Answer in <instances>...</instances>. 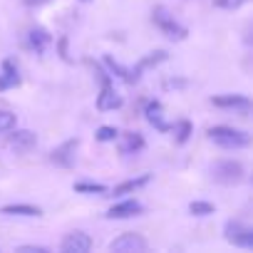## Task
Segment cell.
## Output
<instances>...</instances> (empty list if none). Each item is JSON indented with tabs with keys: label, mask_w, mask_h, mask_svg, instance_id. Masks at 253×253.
Returning a JSON list of instances; mask_svg holds the SVG:
<instances>
[{
	"label": "cell",
	"mask_w": 253,
	"mask_h": 253,
	"mask_svg": "<svg viewBox=\"0 0 253 253\" xmlns=\"http://www.w3.org/2000/svg\"><path fill=\"white\" fill-rule=\"evenodd\" d=\"M23 3H25L28 8H40V5H47L50 0H23Z\"/></svg>",
	"instance_id": "obj_25"
},
{
	"label": "cell",
	"mask_w": 253,
	"mask_h": 253,
	"mask_svg": "<svg viewBox=\"0 0 253 253\" xmlns=\"http://www.w3.org/2000/svg\"><path fill=\"white\" fill-rule=\"evenodd\" d=\"M97 142H114V139H119V132L114 129V126H109V124H104V126H99L97 129Z\"/></svg>",
	"instance_id": "obj_22"
},
{
	"label": "cell",
	"mask_w": 253,
	"mask_h": 253,
	"mask_svg": "<svg viewBox=\"0 0 253 253\" xmlns=\"http://www.w3.org/2000/svg\"><path fill=\"white\" fill-rule=\"evenodd\" d=\"M122 107V97L112 87V80H102V92L97 97V109L99 112H114Z\"/></svg>",
	"instance_id": "obj_8"
},
{
	"label": "cell",
	"mask_w": 253,
	"mask_h": 253,
	"mask_svg": "<svg viewBox=\"0 0 253 253\" xmlns=\"http://www.w3.org/2000/svg\"><path fill=\"white\" fill-rule=\"evenodd\" d=\"M75 191L77 194H107V186L92 184V181H80V184H75Z\"/></svg>",
	"instance_id": "obj_20"
},
{
	"label": "cell",
	"mask_w": 253,
	"mask_h": 253,
	"mask_svg": "<svg viewBox=\"0 0 253 253\" xmlns=\"http://www.w3.org/2000/svg\"><path fill=\"white\" fill-rule=\"evenodd\" d=\"M211 176H213V181L231 186V184L243 181L246 169H243V164H241L238 159H221V162H216V164L211 167Z\"/></svg>",
	"instance_id": "obj_2"
},
{
	"label": "cell",
	"mask_w": 253,
	"mask_h": 253,
	"mask_svg": "<svg viewBox=\"0 0 253 253\" xmlns=\"http://www.w3.org/2000/svg\"><path fill=\"white\" fill-rule=\"evenodd\" d=\"M147 238L142 236V233H122V236H117L112 243H109V251L114 253H139V251H147Z\"/></svg>",
	"instance_id": "obj_5"
},
{
	"label": "cell",
	"mask_w": 253,
	"mask_h": 253,
	"mask_svg": "<svg viewBox=\"0 0 253 253\" xmlns=\"http://www.w3.org/2000/svg\"><path fill=\"white\" fill-rule=\"evenodd\" d=\"M28 47L30 50H35V52H45L47 47H50V42H52V35L45 30V28H33L30 33H28Z\"/></svg>",
	"instance_id": "obj_12"
},
{
	"label": "cell",
	"mask_w": 253,
	"mask_h": 253,
	"mask_svg": "<svg viewBox=\"0 0 253 253\" xmlns=\"http://www.w3.org/2000/svg\"><path fill=\"white\" fill-rule=\"evenodd\" d=\"M211 104L223 107V109H238V112H248L251 109V99L243 94H221V97H211Z\"/></svg>",
	"instance_id": "obj_11"
},
{
	"label": "cell",
	"mask_w": 253,
	"mask_h": 253,
	"mask_svg": "<svg viewBox=\"0 0 253 253\" xmlns=\"http://www.w3.org/2000/svg\"><path fill=\"white\" fill-rule=\"evenodd\" d=\"M223 236L228 243H233L238 248H253V228L241 221H228L223 226Z\"/></svg>",
	"instance_id": "obj_3"
},
{
	"label": "cell",
	"mask_w": 253,
	"mask_h": 253,
	"mask_svg": "<svg viewBox=\"0 0 253 253\" xmlns=\"http://www.w3.org/2000/svg\"><path fill=\"white\" fill-rule=\"evenodd\" d=\"M10 129H15V114L8 109H0V134L10 132Z\"/></svg>",
	"instance_id": "obj_21"
},
{
	"label": "cell",
	"mask_w": 253,
	"mask_h": 253,
	"mask_svg": "<svg viewBox=\"0 0 253 253\" xmlns=\"http://www.w3.org/2000/svg\"><path fill=\"white\" fill-rule=\"evenodd\" d=\"M152 20H154V23H157V28H159L164 35H169L171 40H184V38H186V28H184V25H179V23L174 20V15H169L164 8H154Z\"/></svg>",
	"instance_id": "obj_4"
},
{
	"label": "cell",
	"mask_w": 253,
	"mask_h": 253,
	"mask_svg": "<svg viewBox=\"0 0 253 253\" xmlns=\"http://www.w3.org/2000/svg\"><path fill=\"white\" fill-rule=\"evenodd\" d=\"M0 213H5V216H42V209L33 206V204H8L0 209Z\"/></svg>",
	"instance_id": "obj_15"
},
{
	"label": "cell",
	"mask_w": 253,
	"mask_h": 253,
	"mask_svg": "<svg viewBox=\"0 0 253 253\" xmlns=\"http://www.w3.org/2000/svg\"><path fill=\"white\" fill-rule=\"evenodd\" d=\"M147 119H149V122L157 126L159 132L171 129L169 124H164V122H162V104H159V102H149V104H147Z\"/></svg>",
	"instance_id": "obj_17"
},
{
	"label": "cell",
	"mask_w": 253,
	"mask_h": 253,
	"mask_svg": "<svg viewBox=\"0 0 253 253\" xmlns=\"http://www.w3.org/2000/svg\"><path fill=\"white\" fill-rule=\"evenodd\" d=\"M209 139L223 149H243L251 144V137L241 129H233V126H226V124H218V126H211L209 129Z\"/></svg>",
	"instance_id": "obj_1"
},
{
	"label": "cell",
	"mask_w": 253,
	"mask_h": 253,
	"mask_svg": "<svg viewBox=\"0 0 253 253\" xmlns=\"http://www.w3.org/2000/svg\"><path fill=\"white\" fill-rule=\"evenodd\" d=\"M189 213L191 216H211V213H216V206L211 204V201H191L189 204Z\"/></svg>",
	"instance_id": "obj_18"
},
{
	"label": "cell",
	"mask_w": 253,
	"mask_h": 253,
	"mask_svg": "<svg viewBox=\"0 0 253 253\" xmlns=\"http://www.w3.org/2000/svg\"><path fill=\"white\" fill-rule=\"evenodd\" d=\"M248 3V0H216V5L221 8V10H238V8H243Z\"/></svg>",
	"instance_id": "obj_23"
},
{
	"label": "cell",
	"mask_w": 253,
	"mask_h": 253,
	"mask_svg": "<svg viewBox=\"0 0 253 253\" xmlns=\"http://www.w3.org/2000/svg\"><path fill=\"white\" fill-rule=\"evenodd\" d=\"M60 251L62 253H87V251H92V238L84 231H72L62 238Z\"/></svg>",
	"instance_id": "obj_7"
},
{
	"label": "cell",
	"mask_w": 253,
	"mask_h": 253,
	"mask_svg": "<svg viewBox=\"0 0 253 253\" xmlns=\"http://www.w3.org/2000/svg\"><path fill=\"white\" fill-rule=\"evenodd\" d=\"M10 132H13V129H10ZM35 144H38V137H35V132H30V129H15V132L5 139V147L13 149V152H18V154H25V152L35 149Z\"/></svg>",
	"instance_id": "obj_6"
},
{
	"label": "cell",
	"mask_w": 253,
	"mask_h": 253,
	"mask_svg": "<svg viewBox=\"0 0 253 253\" xmlns=\"http://www.w3.org/2000/svg\"><path fill=\"white\" fill-rule=\"evenodd\" d=\"M80 3H89V0H80Z\"/></svg>",
	"instance_id": "obj_26"
},
{
	"label": "cell",
	"mask_w": 253,
	"mask_h": 253,
	"mask_svg": "<svg viewBox=\"0 0 253 253\" xmlns=\"http://www.w3.org/2000/svg\"><path fill=\"white\" fill-rule=\"evenodd\" d=\"M147 184H149V174H144V176H139V179H126V181L117 184V186L112 189V194H117V196H122V194H134L137 189H142V186H147Z\"/></svg>",
	"instance_id": "obj_16"
},
{
	"label": "cell",
	"mask_w": 253,
	"mask_h": 253,
	"mask_svg": "<svg viewBox=\"0 0 253 253\" xmlns=\"http://www.w3.org/2000/svg\"><path fill=\"white\" fill-rule=\"evenodd\" d=\"M18 84H20L18 67H15L10 60H5V62H3V72H0V92H3V89H13V87H18Z\"/></svg>",
	"instance_id": "obj_13"
},
{
	"label": "cell",
	"mask_w": 253,
	"mask_h": 253,
	"mask_svg": "<svg viewBox=\"0 0 253 253\" xmlns=\"http://www.w3.org/2000/svg\"><path fill=\"white\" fill-rule=\"evenodd\" d=\"M144 211V206H142V201H137V199H124V201H119V204H114L109 211H107V218H134V216H139Z\"/></svg>",
	"instance_id": "obj_9"
},
{
	"label": "cell",
	"mask_w": 253,
	"mask_h": 253,
	"mask_svg": "<svg viewBox=\"0 0 253 253\" xmlns=\"http://www.w3.org/2000/svg\"><path fill=\"white\" fill-rule=\"evenodd\" d=\"M77 147H80V139H67L65 144H60L57 149H52L50 159H52L55 164H60V167H72V164H75V152H77Z\"/></svg>",
	"instance_id": "obj_10"
},
{
	"label": "cell",
	"mask_w": 253,
	"mask_h": 253,
	"mask_svg": "<svg viewBox=\"0 0 253 253\" xmlns=\"http://www.w3.org/2000/svg\"><path fill=\"white\" fill-rule=\"evenodd\" d=\"M18 251H20V253H47L45 246H20Z\"/></svg>",
	"instance_id": "obj_24"
},
{
	"label": "cell",
	"mask_w": 253,
	"mask_h": 253,
	"mask_svg": "<svg viewBox=\"0 0 253 253\" xmlns=\"http://www.w3.org/2000/svg\"><path fill=\"white\" fill-rule=\"evenodd\" d=\"M171 129H174V134H176V142H179V144H184V142L191 137L194 126H191V122H189V119H181V122H176V124L171 126Z\"/></svg>",
	"instance_id": "obj_19"
},
{
	"label": "cell",
	"mask_w": 253,
	"mask_h": 253,
	"mask_svg": "<svg viewBox=\"0 0 253 253\" xmlns=\"http://www.w3.org/2000/svg\"><path fill=\"white\" fill-rule=\"evenodd\" d=\"M139 149H144V139H142V134H137V132H126V134H122V142H119V152H122V154H137Z\"/></svg>",
	"instance_id": "obj_14"
}]
</instances>
